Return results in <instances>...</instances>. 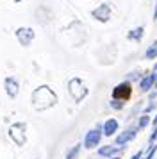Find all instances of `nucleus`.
Here are the masks:
<instances>
[{
  "label": "nucleus",
  "mask_w": 157,
  "mask_h": 159,
  "mask_svg": "<svg viewBox=\"0 0 157 159\" xmlns=\"http://www.w3.org/2000/svg\"><path fill=\"white\" fill-rule=\"evenodd\" d=\"M145 57H146V59H155L157 57V41H154V43L146 48V52H145Z\"/></svg>",
  "instance_id": "nucleus-13"
},
{
  "label": "nucleus",
  "mask_w": 157,
  "mask_h": 159,
  "mask_svg": "<svg viewBox=\"0 0 157 159\" xmlns=\"http://www.w3.org/2000/svg\"><path fill=\"white\" fill-rule=\"evenodd\" d=\"M91 16L95 18V20L102 22V23L109 22V18H111V7H109V4H100L96 9L91 11Z\"/></svg>",
  "instance_id": "nucleus-6"
},
{
  "label": "nucleus",
  "mask_w": 157,
  "mask_h": 159,
  "mask_svg": "<svg viewBox=\"0 0 157 159\" xmlns=\"http://www.w3.org/2000/svg\"><path fill=\"white\" fill-rule=\"evenodd\" d=\"M155 72H157V65H155V66H154V73H155Z\"/></svg>",
  "instance_id": "nucleus-22"
},
{
  "label": "nucleus",
  "mask_w": 157,
  "mask_h": 159,
  "mask_svg": "<svg viewBox=\"0 0 157 159\" xmlns=\"http://www.w3.org/2000/svg\"><path fill=\"white\" fill-rule=\"evenodd\" d=\"M130 95H132V84H130L128 80H125V82L118 84V86L113 89V98H114V100L127 102L128 98H130Z\"/></svg>",
  "instance_id": "nucleus-3"
},
{
  "label": "nucleus",
  "mask_w": 157,
  "mask_h": 159,
  "mask_svg": "<svg viewBox=\"0 0 157 159\" xmlns=\"http://www.w3.org/2000/svg\"><path fill=\"white\" fill-rule=\"evenodd\" d=\"M121 152V147H114V145H104L98 148V156L102 157H118V154Z\"/></svg>",
  "instance_id": "nucleus-9"
},
{
  "label": "nucleus",
  "mask_w": 157,
  "mask_h": 159,
  "mask_svg": "<svg viewBox=\"0 0 157 159\" xmlns=\"http://www.w3.org/2000/svg\"><path fill=\"white\" fill-rule=\"evenodd\" d=\"M155 150H157V145H150V150H148V154H146V157H141V159H154Z\"/></svg>",
  "instance_id": "nucleus-17"
},
{
  "label": "nucleus",
  "mask_w": 157,
  "mask_h": 159,
  "mask_svg": "<svg viewBox=\"0 0 157 159\" xmlns=\"http://www.w3.org/2000/svg\"><path fill=\"white\" fill-rule=\"evenodd\" d=\"M154 86H155V88H157V77H155V82H154Z\"/></svg>",
  "instance_id": "nucleus-23"
},
{
  "label": "nucleus",
  "mask_w": 157,
  "mask_h": 159,
  "mask_svg": "<svg viewBox=\"0 0 157 159\" xmlns=\"http://www.w3.org/2000/svg\"><path fill=\"white\" fill-rule=\"evenodd\" d=\"M123 106H125V102L123 100H111V107L113 109H123Z\"/></svg>",
  "instance_id": "nucleus-16"
},
{
  "label": "nucleus",
  "mask_w": 157,
  "mask_h": 159,
  "mask_svg": "<svg viewBox=\"0 0 157 159\" xmlns=\"http://www.w3.org/2000/svg\"><path fill=\"white\" fill-rule=\"evenodd\" d=\"M141 157H143V152H137V154H134L130 159H141Z\"/></svg>",
  "instance_id": "nucleus-19"
},
{
  "label": "nucleus",
  "mask_w": 157,
  "mask_h": 159,
  "mask_svg": "<svg viewBox=\"0 0 157 159\" xmlns=\"http://www.w3.org/2000/svg\"><path fill=\"white\" fill-rule=\"evenodd\" d=\"M78 152H80V143H77L75 147H71L70 150H68V154H66V159H77Z\"/></svg>",
  "instance_id": "nucleus-14"
},
{
  "label": "nucleus",
  "mask_w": 157,
  "mask_h": 159,
  "mask_svg": "<svg viewBox=\"0 0 157 159\" xmlns=\"http://www.w3.org/2000/svg\"><path fill=\"white\" fill-rule=\"evenodd\" d=\"M148 123H150V116L146 115V113H145V115H143L141 118H139V122H137V129H145V127H146Z\"/></svg>",
  "instance_id": "nucleus-15"
},
{
  "label": "nucleus",
  "mask_w": 157,
  "mask_h": 159,
  "mask_svg": "<svg viewBox=\"0 0 157 159\" xmlns=\"http://www.w3.org/2000/svg\"><path fill=\"white\" fill-rule=\"evenodd\" d=\"M155 77H157V73H148L146 77H143L141 82H139V88H141V91H150V89L154 88Z\"/></svg>",
  "instance_id": "nucleus-11"
},
{
  "label": "nucleus",
  "mask_w": 157,
  "mask_h": 159,
  "mask_svg": "<svg viewBox=\"0 0 157 159\" xmlns=\"http://www.w3.org/2000/svg\"><path fill=\"white\" fill-rule=\"evenodd\" d=\"M14 36L18 38V41H20L21 47H29V45L32 43V39L36 38V34L30 27H20V29H16Z\"/></svg>",
  "instance_id": "nucleus-4"
},
{
  "label": "nucleus",
  "mask_w": 157,
  "mask_h": 159,
  "mask_svg": "<svg viewBox=\"0 0 157 159\" xmlns=\"http://www.w3.org/2000/svg\"><path fill=\"white\" fill-rule=\"evenodd\" d=\"M16 2H20V0H16Z\"/></svg>",
  "instance_id": "nucleus-25"
},
{
  "label": "nucleus",
  "mask_w": 157,
  "mask_h": 159,
  "mask_svg": "<svg viewBox=\"0 0 157 159\" xmlns=\"http://www.w3.org/2000/svg\"><path fill=\"white\" fill-rule=\"evenodd\" d=\"M136 134H137V129H136V127H128L127 130H123L121 134L116 136V145H118V147L127 145L128 141H132V139L136 138Z\"/></svg>",
  "instance_id": "nucleus-8"
},
{
  "label": "nucleus",
  "mask_w": 157,
  "mask_h": 159,
  "mask_svg": "<svg viewBox=\"0 0 157 159\" xmlns=\"http://www.w3.org/2000/svg\"><path fill=\"white\" fill-rule=\"evenodd\" d=\"M154 125H157V115H155V118H154Z\"/></svg>",
  "instance_id": "nucleus-21"
},
{
  "label": "nucleus",
  "mask_w": 157,
  "mask_h": 159,
  "mask_svg": "<svg viewBox=\"0 0 157 159\" xmlns=\"http://www.w3.org/2000/svg\"><path fill=\"white\" fill-rule=\"evenodd\" d=\"M111 159H120V157H111Z\"/></svg>",
  "instance_id": "nucleus-24"
},
{
  "label": "nucleus",
  "mask_w": 157,
  "mask_h": 159,
  "mask_svg": "<svg viewBox=\"0 0 157 159\" xmlns=\"http://www.w3.org/2000/svg\"><path fill=\"white\" fill-rule=\"evenodd\" d=\"M4 88H6V93L11 98H16L18 97V89H20V82H18V79H14V77H6Z\"/></svg>",
  "instance_id": "nucleus-7"
},
{
  "label": "nucleus",
  "mask_w": 157,
  "mask_h": 159,
  "mask_svg": "<svg viewBox=\"0 0 157 159\" xmlns=\"http://www.w3.org/2000/svg\"><path fill=\"white\" fill-rule=\"evenodd\" d=\"M30 100H32V107H34L36 111H45V109L56 106L57 95L52 91L50 86H39L32 91Z\"/></svg>",
  "instance_id": "nucleus-1"
},
{
  "label": "nucleus",
  "mask_w": 157,
  "mask_h": 159,
  "mask_svg": "<svg viewBox=\"0 0 157 159\" xmlns=\"http://www.w3.org/2000/svg\"><path fill=\"white\" fill-rule=\"evenodd\" d=\"M155 138H157V125H155V129H154V132L150 134V143H154V141H155Z\"/></svg>",
  "instance_id": "nucleus-18"
},
{
  "label": "nucleus",
  "mask_w": 157,
  "mask_h": 159,
  "mask_svg": "<svg viewBox=\"0 0 157 159\" xmlns=\"http://www.w3.org/2000/svg\"><path fill=\"white\" fill-rule=\"evenodd\" d=\"M100 139H102V129L100 127L87 130V134L84 138V147L86 148H95L100 145Z\"/></svg>",
  "instance_id": "nucleus-5"
},
{
  "label": "nucleus",
  "mask_w": 157,
  "mask_h": 159,
  "mask_svg": "<svg viewBox=\"0 0 157 159\" xmlns=\"http://www.w3.org/2000/svg\"><path fill=\"white\" fill-rule=\"evenodd\" d=\"M116 130H118V120L109 118V120L104 123V127H102V134H104V136H113V134H116Z\"/></svg>",
  "instance_id": "nucleus-10"
},
{
  "label": "nucleus",
  "mask_w": 157,
  "mask_h": 159,
  "mask_svg": "<svg viewBox=\"0 0 157 159\" xmlns=\"http://www.w3.org/2000/svg\"><path fill=\"white\" fill-rule=\"evenodd\" d=\"M68 91H70V95L75 98V102H80L86 95H87V88L84 86L82 80L75 77V79H71L70 82H68Z\"/></svg>",
  "instance_id": "nucleus-2"
},
{
  "label": "nucleus",
  "mask_w": 157,
  "mask_h": 159,
  "mask_svg": "<svg viewBox=\"0 0 157 159\" xmlns=\"http://www.w3.org/2000/svg\"><path fill=\"white\" fill-rule=\"evenodd\" d=\"M143 34H145V29H143V27H136V29H132L127 34V38L128 39H132V41H141Z\"/></svg>",
  "instance_id": "nucleus-12"
},
{
  "label": "nucleus",
  "mask_w": 157,
  "mask_h": 159,
  "mask_svg": "<svg viewBox=\"0 0 157 159\" xmlns=\"http://www.w3.org/2000/svg\"><path fill=\"white\" fill-rule=\"evenodd\" d=\"M154 20H157V0H155V9H154Z\"/></svg>",
  "instance_id": "nucleus-20"
}]
</instances>
